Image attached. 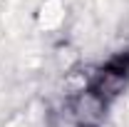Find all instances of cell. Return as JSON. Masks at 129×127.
I'll use <instances>...</instances> for the list:
<instances>
[{
	"label": "cell",
	"mask_w": 129,
	"mask_h": 127,
	"mask_svg": "<svg viewBox=\"0 0 129 127\" xmlns=\"http://www.w3.org/2000/svg\"><path fill=\"white\" fill-rule=\"evenodd\" d=\"M70 112L80 127H97L107 115V100H102L92 90H82L80 95L72 97Z\"/></svg>",
	"instance_id": "obj_1"
}]
</instances>
